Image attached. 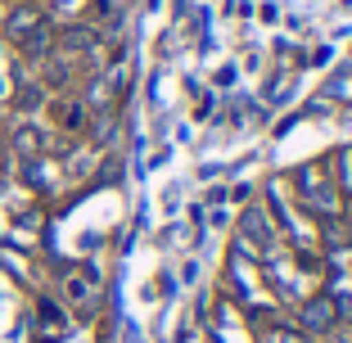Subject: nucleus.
I'll list each match as a JSON object with an SVG mask.
<instances>
[{"label":"nucleus","instance_id":"1","mask_svg":"<svg viewBox=\"0 0 352 343\" xmlns=\"http://www.w3.org/2000/svg\"><path fill=\"white\" fill-rule=\"evenodd\" d=\"M32 23H36V14L23 10V14H14V19H10V32H14V36H23V27H32Z\"/></svg>","mask_w":352,"mask_h":343}]
</instances>
